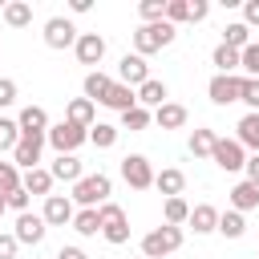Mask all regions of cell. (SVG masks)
Masks as SVG:
<instances>
[{"mask_svg": "<svg viewBox=\"0 0 259 259\" xmlns=\"http://www.w3.org/2000/svg\"><path fill=\"white\" fill-rule=\"evenodd\" d=\"M4 210H8V206H4V194H0V214H4Z\"/></svg>", "mask_w": 259, "mask_h": 259, "instance_id": "681fc988", "label": "cell"}, {"mask_svg": "<svg viewBox=\"0 0 259 259\" xmlns=\"http://www.w3.org/2000/svg\"><path fill=\"white\" fill-rule=\"evenodd\" d=\"M45 142H49L57 154H73L81 142H89V130H81V125H73V121H57V125H49Z\"/></svg>", "mask_w": 259, "mask_h": 259, "instance_id": "5b68a950", "label": "cell"}, {"mask_svg": "<svg viewBox=\"0 0 259 259\" xmlns=\"http://www.w3.org/2000/svg\"><path fill=\"white\" fill-rule=\"evenodd\" d=\"M255 206H259V186H255V182H239V186L231 190V210L243 214V210H255Z\"/></svg>", "mask_w": 259, "mask_h": 259, "instance_id": "44dd1931", "label": "cell"}, {"mask_svg": "<svg viewBox=\"0 0 259 259\" xmlns=\"http://www.w3.org/2000/svg\"><path fill=\"white\" fill-rule=\"evenodd\" d=\"M57 259H89V255H85L81 247H61V251H57Z\"/></svg>", "mask_w": 259, "mask_h": 259, "instance_id": "c3c4849f", "label": "cell"}, {"mask_svg": "<svg viewBox=\"0 0 259 259\" xmlns=\"http://www.w3.org/2000/svg\"><path fill=\"white\" fill-rule=\"evenodd\" d=\"M117 77H121V85H130V89L138 85V89H142V85L150 81V65H146V57H138V53L130 57V53H125L121 65H117Z\"/></svg>", "mask_w": 259, "mask_h": 259, "instance_id": "7c38bea8", "label": "cell"}, {"mask_svg": "<svg viewBox=\"0 0 259 259\" xmlns=\"http://www.w3.org/2000/svg\"><path fill=\"white\" fill-rule=\"evenodd\" d=\"M73 231H77V235H97V231H101L97 210H77V214H73Z\"/></svg>", "mask_w": 259, "mask_h": 259, "instance_id": "d6a6232c", "label": "cell"}, {"mask_svg": "<svg viewBox=\"0 0 259 259\" xmlns=\"http://www.w3.org/2000/svg\"><path fill=\"white\" fill-rule=\"evenodd\" d=\"M174 36H178V32H174V24H170V20H158V24H142V28L134 32V49H138V57H150V53L166 49Z\"/></svg>", "mask_w": 259, "mask_h": 259, "instance_id": "7a4b0ae2", "label": "cell"}, {"mask_svg": "<svg viewBox=\"0 0 259 259\" xmlns=\"http://www.w3.org/2000/svg\"><path fill=\"white\" fill-rule=\"evenodd\" d=\"M235 130H239V134H235V142H239L243 150L259 154V113H247V117H243Z\"/></svg>", "mask_w": 259, "mask_h": 259, "instance_id": "d6986e66", "label": "cell"}, {"mask_svg": "<svg viewBox=\"0 0 259 259\" xmlns=\"http://www.w3.org/2000/svg\"><path fill=\"white\" fill-rule=\"evenodd\" d=\"M109 89H113V77H105L101 69L85 77V97H89V101H105V93H109Z\"/></svg>", "mask_w": 259, "mask_h": 259, "instance_id": "d4e9b609", "label": "cell"}, {"mask_svg": "<svg viewBox=\"0 0 259 259\" xmlns=\"http://www.w3.org/2000/svg\"><path fill=\"white\" fill-rule=\"evenodd\" d=\"M243 170H247V182H255V186H259V154H251V158L243 162Z\"/></svg>", "mask_w": 259, "mask_h": 259, "instance_id": "bcb514c9", "label": "cell"}, {"mask_svg": "<svg viewBox=\"0 0 259 259\" xmlns=\"http://www.w3.org/2000/svg\"><path fill=\"white\" fill-rule=\"evenodd\" d=\"M12 101H16V81L0 77V109H4V105H12Z\"/></svg>", "mask_w": 259, "mask_h": 259, "instance_id": "7bdbcfd3", "label": "cell"}, {"mask_svg": "<svg viewBox=\"0 0 259 259\" xmlns=\"http://www.w3.org/2000/svg\"><path fill=\"white\" fill-rule=\"evenodd\" d=\"M45 45H49V49H69V45H77V28H73V20H69V16H53V20H45Z\"/></svg>", "mask_w": 259, "mask_h": 259, "instance_id": "ba28073f", "label": "cell"}, {"mask_svg": "<svg viewBox=\"0 0 259 259\" xmlns=\"http://www.w3.org/2000/svg\"><path fill=\"white\" fill-rule=\"evenodd\" d=\"M49 174H53V182H77L85 170H81V162H77L73 154H57V162H53Z\"/></svg>", "mask_w": 259, "mask_h": 259, "instance_id": "ffe728a7", "label": "cell"}, {"mask_svg": "<svg viewBox=\"0 0 259 259\" xmlns=\"http://www.w3.org/2000/svg\"><path fill=\"white\" fill-rule=\"evenodd\" d=\"M89 142H93L97 150H109V146L117 142V125H109V121H93V125H89Z\"/></svg>", "mask_w": 259, "mask_h": 259, "instance_id": "f1b7e54d", "label": "cell"}, {"mask_svg": "<svg viewBox=\"0 0 259 259\" xmlns=\"http://www.w3.org/2000/svg\"><path fill=\"white\" fill-rule=\"evenodd\" d=\"M40 219H45V227H65V223H73V198H69V194H49Z\"/></svg>", "mask_w": 259, "mask_h": 259, "instance_id": "8fae6325", "label": "cell"}, {"mask_svg": "<svg viewBox=\"0 0 259 259\" xmlns=\"http://www.w3.org/2000/svg\"><path fill=\"white\" fill-rule=\"evenodd\" d=\"M162 214H166V227H182V223L190 219V206H186V198L178 194V198H166Z\"/></svg>", "mask_w": 259, "mask_h": 259, "instance_id": "f546056e", "label": "cell"}, {"mask_svg": "<svg viewBox=\"0 0 259 259\" xmlns=\"http://www.w3.org/2000/svg\"><path fill=\"white\" fill-rule=\"evenodd\" d=\"M206 12H210V4H206V0H190V20H202Z\"/></svg>", "mask_w": 259, "mask_h": 259, "instance_id": "7dc6e473", "label": "cell"}, {"mask_svg": "<svg viewBox=\"0 0 259 259\" xmlns=\"http://www.w3.org/2000/svg\"><path fill=\"white\" fill-rule=\"evenodd\" d=\"M16 142H20V125L0 117V150H16Z\"/></svg>", "mask_w": 259, "mask_h": 259, "instance_id": "8d00e7d4", "label": "cell"}, {"mask_svg": "<svg viewBox=\"0 0 259 259\" xmlns=\"http://www.w3.org/2000/svg\"><path fill=\"white\" fill-rule=\"evenodd\" d=\"M101 105H109V109H117V113H125V109H134L138 105V89H130V85H121V81H113V89L105 93V101Z\"/></svg>", "mask_w": 259, "mask_h": 259, "instance_id": "e0dca14e", "label": "cell"}, {"mask_svg": "<svg viewBox=\"0 0 259 259\" xmlns=\"http://www.w3.org/2000/svg\"><path fill=\"white\" fill-rule=\"evenodd\" d=\"M4 20H8L12 28H24V24L32 20V4H24V0H12V4H4Z\"/></svg>", "mask_w": 259, "mask_h": 259, "instance_id": "4dcf8cb0", "label": "cell"}, {"mask_svg": "<svg viewBox=\"0 0 259 259\" xmlns=\"http://www.w3.org/2000/svg\"><path fill=\"white\" fill-rule=\"evenodd\" d=\"M154 186H158V190H162L166 198H178V194H182V186H186V174L170 166V170H162V174H154Z\"/></svg>", "mask_w": 259, "mask_h": 259, "instance_id": "7402d4cb", "label": "cell"}, {"mask_svg": "<svg viewBox=\"0 0 259 259\" xmlns=\"http://www.w3.org/2000/svg\"><path fill=\"white\" fill-rule=\"evenodd\" d=\"M20 186H24L28 194H45V198H49V190H53V174H49V170H40V166H36V170H24Z\"/></svg>", "mask_w": 259, "mask_h": 259, "instance_id": "cb8c5ba5", "label": "cell"}, {"mask_svg": "<svg viewBox=\"0 0 259 259\" xmlns=\"http://www.w3.org/2000/svg\"><path fill=\"white\" fill-rule=\"evenodd\" d=\"M166 20H170V24L190 20V0H166Z\"/></svg>", "mask_w": 259, "mask_h": 259, "instance_id": "f35d334b", "label": "cell"}, {"mask_svg": "<svg viewBox=\"0 0 259 259\" xmlns=\"http://www.w3.org/2000/svg\"><path fill=\"white\" fill-rule=\"evenodd\" d=\"M40 146H45V134H20V142H16V150H12V166L36 170V162H40Z\"/></svg>", "mask_w": 259, "mask_h": 259, "instance_id": "9c48e42d", "label": "cell"}, {"mask_svg": "<svg viewBox=\"0 0 259 259\" xmlns=\"http://www.w3.org/2000/svg\"><path fill=\"white\" fill-rule=\"evenodd\" d=\"M243 24H247V28L259 24V0H247V4H243Z\"/></svg>", "mask_w": 259, "mask_h": 259, "instance_id": "f6af8a7d", "label": "cell"}, {"mask_svg": "<svg viewBox=\"0 0 259 259\" xmlns=\"http://www.w3.org/2000/svg\"><path fill=\"white\" fill-rule=\"evenodd\" d=\"M223 45L235 49V53H243V49L251 45V28H247V24H227V28H223Z\"/></svg>", "mask_w": 259, "mask_h": 259, "instance_id": "83f0119b", "label": "cell"}, {"mask_svg": "<svg viewBox=\"0 0 259 259\" xmlns=\"http://www.w3.org/2000/svg\"><path fill=\"white\" fill-rule=\"evenodd\" d=\"M239 101H247L251 113H259V77H243V97Z\"/></svg>", "mask_w": 259, "mask_h": 259, "instance_id": "60d3db41", "label": "cell"}, {"mask_svg": "<svg viewBox=\"0 0 259 259\" xmlns=\"http://www.w3.org/2000/svg\"><path fill=\"white\" fill-rule=\"evenodd\" d=\"M109 190H113V182H109V174H81L77 182H73V202H81V210H97L101 202H109Z\"/></svg>", "mask_w": 259, "mask_h": 259, "instance_id": "6da1fadb", "label": "cell"}, {"mask_svg": "<svg viewBox=\"0 0 259 259\" xmlns=\"http://www.w3.org/2000/svg\"><path fill=\"white\" fill-rule=\"evenodd\" d=\"M210 158H214L219 170H243V162H247V154H243V146L235 138H219L214 150H210Z\"/></svg>", "mask_w": 259, "mask_h": 259, "instance_id": "30bf717a", "label": "cell"}, {"mask_svg": "<svg viewBox=\"0 0 259 259\" xmlns=\"http://www.w3.org/2000/svg\"><path fill=\"white\" fill-rule=\"evenodd\" d=\"M214 231H223L227 239H243V231H247V219L239 214V210H223L219 214V227Z\"/></svg>", "mask_w": 259, "mask_h": 259, "instance_id": "4316f807", "label": "cell"}, {"mask_svg": "<svg viewBox=\"0 0 259 259\" xmlns=\"http://www.w3.org/2000/svg\"><path fill=\"white\" fill-rule=\"evenodd\" d=\"M16 125H20V134H49V113L40 105H24Z\"/></svg>", "mask_w": 259, "mask_h": 259, "instance_id": "9a60e30c", "label": "cell"}, {"mask_svg": "<svg viewBox=\"0 0 259 259\" xmlns=\"http://www.w3.org/2000/svg\"><path fill=\"white\" fill-rule=\"evenodd\" d=\"M65 121H73V125L89 130V125H93V101H89V97H77V101H69V117H65Z\"/></svg>", "mask_w": 259, "mask_h": 259, "instance_id": "484cf974", "label": "cell"}, {"mask_svg": "<svg viewBox=\"0 0 259 259\" xmlns=\"http://www.w3.org/2000/svg\"><path fill=\"white\" fill-rule=\"evenodd\" d=\"M178 247H182V227H154L142 239V259H162Z\"/></svg>", "mask_w": 259, "mask_h": 259, "instance_id": "3957f363", "label": "cell"}, {"mask_svg": "<svg viewBox=\"0 0 259 259\" xmlns=\"http://www.w3.org/2000/svg\"><path fill=\"white\" fill-rule=\"evenodd\" d=\"M12 186H20V170H16L12 162H0V194L12 190Z\"/></svg>", "mask_w": 259, "mask_h": 259, "instance_id": "b9f144b4", "label": "cell"}, {"mask_svg": "<svg viewBox=\"0 0 259 259\" xmlns=\"http://www.w3.org/2000/svg\"><path fill=\"white\" fill-rule=\"evenodd\" d=\"M4 206H12V210H28V190L24 186H12V190H4Z\"/></svg>", "mask_w": 259, "mask_h": 259, "instance_id": "ab89813d", "label": "cell"}, {"mask_svg": "<svg viewBox=\"0 0 259 259\" xmlns=\"http://www.w3.org/2000/svg\"><path fill=\"white\" fill-rule=\"evenodd\" d=\"M45 231H49V227H45V219H40V214H28V210H24V214H16V231H12V235H16V243L36 247V243L45 239Z\"/></svg>", "mask_w": 259, "mask_h": 259, "instance_id": "4fadbf2b", "label": "cell"}, {"mask_svg": "<svg viewBox=\"0 0 259 259\" xmlns=\"http://www.w3.org/2000/svg\"><path fill=\"white\" fill-rule=\"evenodd\" d=\"M154 121H158L162 130H182V125H186V105L166 101V105H158V109H154Z\"/></svg>", "mask_w": 259, "mask_h": 259, "instance_id": "ac0fdd59", "label": "cell"}, {"mask_svg": "<svg viewBox=\"0 0 259 259\" xmlns=\"http://www.w3.org/2000/svg\"><path fill=\"white\" fill-rule=\"evenodd\" d=\"M210 61L219 65V73H235V69H239V53H235V49H227V45H219Z\"/></svg>", "mask_w": 259, "mask_h": 259, "instance_id": "d590c367", "label": "cell"}, {"mask_svg": "<svg viewBox=\"0 0 259 259\" xmlns=\"http://www.w3.org/2000/svg\"><path fill=\"white\" fill-rule=\"evenodd\" d=\"M206 93H210L214 105H231V101L243 97V77L239 73H214L210 85H206Z\"/></svg>", "mask_w": 259, "mask_h": 259, "instance_id": "8992f818", "label": "cell"}, {"mask_svg": "<svg viewBox=\"0 0 259 259\" xmlns=\"http://www.w3.org/2000/svg\"><path fill=\"white\" fill-rule=\"evenodd\" d=\"M150 121H154V113H150V109H142V105H134V109H125V113H121V125H125V130H146Z\"/></svg>", "mask_w": 259, "mask_h": 259, "instance_id": "836d02e7", "label": "cell"}, {"mask_svg": "<svg viewBox=\"0 0 259 259\" xmlns=\"http://www.w3.org/2000/svg\"><path fill=\"white\" fill-rule=\"evenodd\" d=\"M138 12H142L146 24H158V20H166V0H142Z\"/></svg>", "mask_w": 259, "mask_h": 259, "instance_id": "e575fe53", "label": "cell"}, {"mask_svg": "<svg viewBox=\"0 0 259 259\" xmlns=\"http://www.w3.org/2000/svg\"><path fill=\"white\" fill-rule=\"evenodd\" d=\"M16 235H0V259H16Z\"/></svg>", "mask_w": 259, "mask_h": 259, "instance_id": "ee69618b", "label": "cell"}, {"mask_svg": "<svg viewBox=\"0 0 259 259\" xmlns=\"http://www.w3.org/2000/svg\"><path fill=\"white\" fill-rule=\"evenodd\" d=\"M214 142H219L214 130H194V134H190V154H194V158H206V154L214 150Z\"/></svg>", "mask_w": 259, "mask_h": 259, "instance_id": "1f68e13d", "label": "cell"}, {"mask_svg": "<svg viewBox=\"0 0 259 259\" xmlns=\"http://www.w3.org/2000/svg\"><path fill=\"white\" fill-rule=\"evenodd\" d=\"M138 105H142V109H146V105H154V109H158V105H166V81L150 77V81L138 89Z\"/></svg>", "mask_w": 259, "mask_h": 259, "instance_id": "603a6c76", "label": "cell"}, {"mask_svg": "<svg viewBox=\"0 0 259 259\" xmlns=\"http://www.w3.org/2000/svg\"><path fill=\"white\" fill-rule=\"evenodd\" d=\"M190 227H194V235H210L214 227H219V210L210 206V202H198V206H190V219H186Z\"/></svg>", "mask_w": 259, "mask_h": 259, "instance_id": "2e32d148", "label": "cell"}, {"mask_svg": "<svg viewBox=\"0 0 259 259\" xmlns=\"http://www.w3.org/2000/svg\"><path fill=\"white\" fill-rule=\"evenodd\" d=\"M73 53H77L81 65H97V61L105 57V36H97V32H81L77 45H73Z\"/></svg>", "mask_w": 259, "mask_h": 259, "instance_id": "5bb4252c", "label": "cell"}, {"mask_svg": "<svg viewBox=\"0 0 259 259\" xmlns=\"http://www.w3.org/2000/svg\"><path fill=\"white\" fill-rule=\"evenodd\" d=\"M97 219H101V235H105V243L121 247V243L130 239V223H125V210H121L117 202H101V206H97Z\"/></svg>", "mask_w": 259, "mask_h": 259, "instance_id": "277c9868", "label": "cell"}, {"mask_svg": "<svg viewBox=\"0 0 259 259\" xmlns=\"http://www.w3.org/2000/svg\"><path fill=\"white\" fill-rule=\"evenodd\" d=\"M239 69H247V77H259V45L255 40L239 53Z\"/></svg>", "mask_w": 259, "mask_h": 259, "instance_id": "74e56055", "label": "cell"}, {"mask_svg": "<svg viewBox=\"0 0 259 259\" xmlns=\"http://www.w3.org/2000/svg\"><path fill=\"white\" fill-rule=\"evenodd\" d=\"M121 178H125L134 190H150V186H154V166H150V158H146V154L121 158Z\"/></svg>", "mask_w": 259, "mask_h": 259, "instance_id": "52a82bcc", "label": "cell"}]
</instances>
